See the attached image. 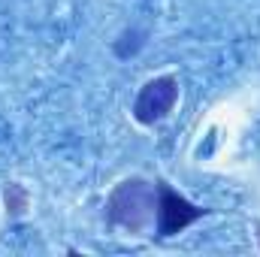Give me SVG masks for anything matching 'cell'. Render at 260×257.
<instances>
[{"instance_id":"obj_1","label":"cell","mask_w":260,"mask_h":257,"mask_svg":"<svg viewBox=\"0 0 260 257\" xmlns=\"http://www.w3.org/2000/svg\"><path fill=\"white\" fill-rule=\"evenodd\" d=\"M157 218V182H145L139 176L124 179L106 200V221L127 233H145Z\"/></svg>"},{"instance_id":"obj_2","label":"cell","mask_w":260,"mask_h":257,"mask_svg":"<svg viewBox=\"0 0 260 257\" xmlns=\"http://www.w3.org/2000/svg\"><path fill=\"white\" fill-rule=\"evenodd\" d=\"M176 100H179V82L173 76H157L139 88V94L133 100V118L142 127H151L173 112Z\"/></svg>"},{"instance_id":"obj_3","label":"cell","mask_w":260,"mask_h":257,"mask_svg":"<svg viewBox=\"0 0 260 257\" xmlns=\"http://www.w3.org/2000/svg\"><path fill=\"white\" fill-rule=\"evenodd\" d=\"M203 215H206L203 206H197L188 197L173 191L167 182H157V218H154V224H157V236L160 239L182 233L185 227H191Z\"/></svg>"},{"instance_id":"obj_4","label":"cell","mask_w":260,"mask_h":257,"mask_svg":"<svg viewBox=\"0 0 260 257\" xmlns=\"http://www.w3.org/2000/svg\"><path fill=\"white\" fill-rule=\"evenodd\" d=\"M6 209H9V215H24V209H27V191H24V185H18V182H9L6 185Z\"/></svg>"}]
</instances>
